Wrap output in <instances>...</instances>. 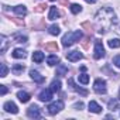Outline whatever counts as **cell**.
<instances>
[{
    "instance_id": "obj_21",
    "label": "cell",
    "mask_w": 120,
    "mask_h": 120,
    "mask_svg": "<svg viewBox=\"0 0 120 120\" xmlns=\"http://www.w3.org/2000/svg\"><path fill=\"white\" fill-rule=\"evenodd\" d=\"M51 89L54 92H59V90H61V81H59V79H54L52 83H51Z\"/></svg>"
},
{
    "instance_id": "obj_1",
    "label": "cell",
    "mask_w": 120,
    "mask_h": 120,
    "mask_svg": "<svg viewBox=\"0 0 120 120\" xmlns=\"http://www.w3.org/2000/svg\"><path fill=\"white\" fill-rule=\"evenodd\" d=\"M114 17V13L110 7H102L98 14H96V21L100 24V28H99V33H106V30L109 28V26L112 24V19Z\"/></svg>"
},
{
    "instance_id": "obj_3",
    "label": "cell",
    "mask_w": 120,
    "mask_h": 120,
    "mask_svg": "<svg viewBox=\"0 0 120 120\" xmlns=\"http://www.w3.org/2000/svg\"><path fill=\"white\" fill-rule=\"evenodd\" d=\"M47 109H48V113H49V114H56L58 112H61V110L64 109V102H62V100H56V102L51 103Z\"/></svg>"
},
{
    "instance_id": "obj_29",
    "label": "cell",
    "mask_w": 120,
    "mask_h": 120,
    "mask_svg": "<svg viewBox=\"0 0 120 120\" xmlns=\"http://www.w3.org/2000/svg\"><path fill=\"white\" fill-rule=\"evenodd\" d=\"M45 9H47V4H44V3H42V4L35 6V7H34V11H35V13H41V11H44Z\"/></svg>"
},
{
    "instance_id": "obj_38",
    "label": "cell",
    "mask_w": 120,
    "mask_h": 120,
    "mask_svg": "<svg viewBox=\"0 0 120 120\" xmlns=\"http://www.w3.org/2000/svg\"><path fill=\"white\" fill-rule=\"evenodd\" d=\"M51 2H54V0H51Z\"/></svg>"
},
{
    "instance_id": "obj_11",
    "label": "cell",
    "mask_w": 120,
    "mask_h": 120,
    "mask_svg": "<svg viewBox=\"0 0 120 120\" xmlns=\"http://www.w3.org/2000/svg\"><path fill=\"white\" fill-rule=\"evenodd\" d=\"M3 109H4L6 112H9V113H13V114H16V113L19 112L16 103H13V102H6L4 106H3Z\"/></svg>"
},
{
    "instance_id": "obj_34",
    "label": "cell",
    "mask_w": 120,
    "mask_h": 120,
    "mask_svg": "<svg viewBox=\"0 0 120 120\" xmlns=\"http://www.w3.org/2000/svg\"><path fill=\"white\" fill-rule=\"evenodd\" d=\"M75 109H78V110H81V109H83V103L82 102H78V103H75V106H74Z\"/></svg>"
},
{
    "instance_id": "obj_13",
    "label": "cell",
    "mask_w": 120,
    "mask_h": 120,
    "mask_svg": "<svg viewBox=\"0 0 120 120\" xmlns=\"http://www.w3.org/2000/svg\"><path fill=\"white\" fill-rule=\"evenodd\" d=\"M33 61L37 62V64H41V62L44 61V54H42L41 51H35V52H33Z\"/></svg>"
},
{
    "instance_id": "obj_16",
    "label": "cell",
    "mask_w": 120,
    "mask_h": 120,
    "mask_svg": "<svg viewBox=\"0 0 120 120\" xmlns=\"http://www.w3.org/2000/svg\"><path fill=\"white\" fill-rule=\"evenodd\" d=\"M13 11L17 14V16H26L27 14V9H26V6H16V7H13Z\"/></svg>"
},
{
    "instance_id": "obj_31",
    "label": "cell",
    "mask_w": 120,
    "mask_h": 120,
    "mask_svg": "<svg viewBox=\"0 0 120 120\" xmlns=\"http://www.w3.org/2000/svg\"><path fill=\"white\" fill-rule=\"evenodd\" d=\"M7 48V41H6V35H2V52H4Z\"/></svg>"
},
{
    "instance_id": "obj_7",
    "label": "cell",
    "mask_w": 120,
    "mask_h": 120,
    "mask_svg": "<svg viewBox=\"0 0 120 120\" xmlns=\"http://www.w3.org/2000/svg\"><path fill=\"white\" fill-rule=\"evenodd\" d=\"M52 89H44V90H41V93H40V100L41 102H49L51 99H52Z\"/></svg>"
},
{
    "instance_id": "obj_30",
    "label": "cell",
    "mask_w": 120,
    "mask_h": 120,
    "mask_svg": "<svg viewBox=\"0 0 120 120\" xmlns=\"http://www.w3.org/2000/svg\"><path fill=\"white\" fill-rule=\"evenodd\" d=\"M82 27H83V28H86V31L92 34V30H93V27H92V24H90L89 21H85V23H82Z\"/></svg>"
},
{
    "instance_id": "obj_22",
    "label": "cell",
    "mask_w": 120,
    "mask_h": 120,
    "mask_svg": "<svg viewBox=\"0 0 120 120\" xmlns=\"http://www.w3.org/2000/svg\"><path fill=\"white\" fill-rule=\"evenodd\" d=\"M109 109L110 110H117V109H120V102L119 100H116V99H113V100H110L109 102Z\"/></svg>"
},
{
    "instance_id": "obj_17",
    "label": "cell",
    "mask_w": 120,
    "mask_h": 120,
    "mask_svg": "<svg viewBox=\"0 0 120 120\" xmlns=\"http://www.w3.org/2000/svg\"><path fill=\"white\" fill-rule=\"evenodd\" d=\"M11 56H13V58H26V56H27V54H26V51H24V49L16 48V49L11 52Z\"/></svg>"
},
{
    "instance_id": "obj_26",
    "label": "cell",
    "mask_w": 120,
    "mask_h": 120,
    "mask_svg": "<svg viewBox=\"0 0 120 120\" xmlns=\"http://www.w3.org/2000/svg\"><path fill=\"white\" fill-rule=\"evenodd\" d=\"M45 49H47V51H54V52H56V51H58V45H56V42H48V44H45Z\"/></svg>"
},
{
    "instance_id": "obj_33",
    "label": "cell",
    "mask_w": 120,
    "mask_h": 120,
    "mask_svg": "<svg viewBox=\"0 0 120 120\" xmlns=\"http://www.w3.org/2000/svg\"><path fill=\"white\" fill-rule=\"evenodd\" d=\"M113 64H114L117 68H120V55H116V56L113 58Z\"/></svg>"
},
{
    "instance_id": "obj_2",
    "label": "cell",
    "mask_w": 120,
    "mask_h": 120,
    "mask_svg": "<svg viewBox=\"0 0 120 120\" xmlns=\"http://www.w3.org/2000/svg\"><path fill=\"white\" fill-rule=\"evenodd\" d=\"M82 38V31L76 30V31H69L62 37V45L64 47H71L75 42H78Z\"/></svg>"
},
{
    "instance_id": "obj_32",
    "label": "cell",
    "mask_w": 120,
    "mask_h": 120,
    "mask_svg": "<svg viewBox=\"0 0 120 120\" xmlns=\"http://www.w3.org/2000/svg\"><path fill=\"white\" fill-rule=\"evenodd\" d=\"M0 67H2V76H3V78H4V76H7V72H9L7 65H6V64H2Z\"/></svg>"
},
{
    "instance_id": "obj_12",
    "label": "cell",
    "mask_w": 120,
    "mask_h": 120,
    "mask_svg": "<svg viewBox=\"0 0 120 120\" xmlns=\"http://www.w3.org/2000/svg\"><path fill=\"white\" fill-rule=\"evenodd\" d=\"M88 107H89V110H90L92 113H100V112H102V106H100L99 103H96L95 100H90L89 105H88Z\"/></svg>"
},
{
    "instance_id": "obj_15",
    "label": "cell",
    "mask_w": 120,
    "mask_h": 120,
    "mask_svg": "<svg viewBox=\"0 0 120 120\" xmlns=\"http://www.w3.org/2000/svg\"><path fill=\"white\" fill-rule=\"evenodd\" d=\"M59 14H61V13H59V10L56 9V7H51L49 9V14H48V19L49 20H55V19H58L59 17Z\"/></svg>"
},
{
    "instance_id": "obj_18",
    "label": "cell",
    "mask_w": 120,
    "mask_h": 120,
    "mask_svg": "<svg viewBox=\"0 0 120 120\" xmlns=\"http://www.w3.org/2000/svg\"><path fill=\"white\" fill-rule=\"evenodd\" d=\"M17 98H19V100L23 102V103H27V102L30 100V95H28L27 92H21V90L17 93Z\"/></svg>"
},
{
    "instance_id": "obj_10",
    "label": "cell",
    "mask_w": 120,
    "mask_h": 120,
    "mask_svg": "<svg viewBox=\"0 0 120 120\" xmlns=\"http://www.w3.org/2000/svg\"><path fill=\"white\" fill-rule=\"evenodd\" d=\"M30 76H31V79L35 81L37 83H42V82L45 81V78H44L42 75H40V72H37V71H34V69L30 71Z\"/></svg>"
},
{
    "instance_id": "obj_19",
    "label": "cell",
    "mask_w": 120,
    "mask_h": 120,
    "mask_svg": "<svg viewBox=\"0 0 120 120\" xmlns=\"http://www.w3.org/2000/svg\"><path fill=\"white\" fill-rule=\"evenodd\" d=\"M23 71H24V65H23V64H16V65L11 68V72H13L14 75H20Z\"/></svg>"
},
{
    "instance_id": "obj_14",
    "label": "cell",
    "mask_w": 120,
    "mask_h": 120,
    "mask_svg": "<svg viewBox=\"0 0 120 120\" xmlns=\"http://www.w3.org/2000/svg\"><path fill=\"white\" fill-rule=\"evenodd\" d=\"M67 74H68V67L64 65V64H59L58 68H56V75H58V76H64V75H67Z\"/></svg>"
},
{
    "instance_id": "obj_4",
    "label": "cell",
    "mask_w": 120,
    "mask_h": 120,
    "mask_svg": "<svg viewBox=\"0 0 120 120\" xmlns=\"http://www.w3.org/2000/svg\"><path fill=\"white\" fill-rule=\"evenodd\" d=\"M93 56L96 59H100V58L105 56V48H103V44H102L100 40H95V54H93Z\"/></svg>"
},
{
    "instance_id": "obj_27",
    "label": "cell",
    "mask_w": 120,
    "mask_h": 120,
    "mask_svg": "<svg viewBox=\"0 0 120 120\" xmlns=\"http://www.w3.org/2000/svg\"><path fill=\"white\" fill-rule=\"evenodd\" d=\"M71 11L74 14H78V13L82 11V6L81 4H71Z\"/></svg>"
},
{
    "instance_id": "obj_5",
    "label": "cell",
    "mask_w": 120,
    "mask_h": 120,
    "mask_svg": "<svg viewBox=\"0 0 120 120\" xmlns=\"http://www.w3.org/2000/svg\"><path fill=\"white\" fill-rule=\"evenodd\" d=\"M93 89H95V92L96 93H99V95H105L106 93V82L103 81V79H96L95 81V85H93Z\"/></svg>"
},
{
    "instance_id": "obj_36",
    "label": "cell",
    "mask_w": 120,
    "mask_h": 120,
    "mask_svg": "<svg viewBox=\"0 0 120 120\" xmlns=\"http://www.w3.org/2000/svg\"><path fill=\"white\" fill-rule=\"evenodd\" d=\"M88 41H89V38H85V40L82 41V45H83V48H88Z\"/></svg>"
},
{
    "instance_id": "obj_35",
    "label": "cell",
    "mask_w": 120,
    "mask_h": 120,
    "mask_svg": "<svg viewBox=\"0 0 120 120\" xmlns=\"http://www.w3.org/2000/svg\"><path fill=\"white\" fill-rule=\"evenodd\" d=\"M0 93H2V95H6L7 93V88L4 85H2V90H0Z\"/></svg>"
},
{
    "instance_id": "obj_24",
    "label": "cell",
    "mask_w": 120,
    "mask_h": 120,
    "mask_svg": "<svg viewBox=\"0 0 120 120\" xmlns=\"http://www.w3.org/2000/svg\"><path fill=\"white\" fill-rule=\"evenodd\" d=\"M49 34L51 35H58L59 33H61V30H59V27L56 26V24H52V26H49Z\"/></svg>"
},
{
    "instance_id": "obj_23",
    "label": "cell",
    "mask_w": 120,
    "mask_h": 120,
    "mask_svg": "<svg viewBox=\"0 0 120 120\" xmlns=\"http://www.w3.org/2000/svg\"><path fill=\"white\" fill-rule=\"evenodd\" d=\"M107 44L110 48H120V40L119 38H112V40H109Z\"/></svg>"
},
{
    "instance_id": "obj_20",
    "label": "cell",
    "mask_w": 120,
    "mask_h": 120,
    "mask_svg": "<svg viewBox=\"0 0 120 120\" xmlns=\"http://www.w3.org/2000/svg\"><path fill=\"white\" fill-rule=\"evenodd\" d=\"M47 64L48 65H56V64H59V58L56 56V55H51V56H48L47 58Z\"/></svg>"
},
{
    "instance_id": "obj_9",
    "label": "cell",
    "mask_w": 120,
    "mask_h": 120,
    "mask_svg": "<svg viewBox=\"0 0 120 120\" xmlns=\"http://www.w3.org/2000/svg\"><path fill=\"white\" fill-rule=\"evenodd\" d=\"M68 85H69V88H71L72 90H75V92H78V93H81V95H83V96H86V95H88V90H85V89H81L79 86H76L72 78H69V79H68Z\"/></svg>"
},
{
    "instance_id": "obj_28",
    "label": "cell",
    "mask_w": 120,
    "mask_h": 120,
    "mask_svg": "<svg viewBox=\"0 0 120 120\" xmlns=\"http://www.w3.org/2000/svg\"><path fill=\"white\" fill-rule=\"evenodd\" d=\"M78 79H79V82H81V83L86 85V83L89 82V75H86V74H81V75L78 76Z\"/></svg>"
},
{
    "instance_id": "obj_25",
    "label": "cell",
    "mask_w": 120,
    "mask_h": 120,
    "mask_svg": "<svg viewBox=\"0 0 120 120\" xmlns=\"http://www.w3.org/2000/svg\"><path fill=\"white\" fill-rule=\"evenodd\" d=\"M13 38H14L16 42H27V37L23 35V34H14Z\"/></svg>"
},
{
    "instance_id": "obj_37",
    "label": "cell",
    "mask_w": 120,
    "mask_h": 120,
    "mask_svg": "<svg viewBox=\"0 0 120 120\" xmlns=\"http://www.w3.org/2000/svg\"><path fill=\"white\" fill-rule=\"evenodd\" d=\"M86 2H88V3H95L96 0H86Z\"/></svg>"
},
{
    "instance_id": "obj_8",
    "label": "cell",
    "mask_w": 120,
    "mask_h": 120,
    "mask_svg": "<svg viewBox=\"0 0 120 120\" xmlns=\"http://www.w3.org/2000/svg\"><path fill=\"white\" fill-rule=\"evenodd\" d=\"M67 58L71 62H76L79 59H82V54L79 51H69V52H67Z\"/></svg>"
},
{
    "instance_id": "obj_6",
    "label": "cell",
    "mask_w": 120,
    "mask_h": 120,
    "mask_svg": "<svg viewBox=\"0 0 120 120\" xmlns=\"http://www.w3.org/2000/svg\"><path fill=\"white\" fill-rule=\"evenodd\" d=\"M27 116L31 117V119H40L41 117V109L37 105H31L27 109Z\"/></svg>"
}]
</instances>
